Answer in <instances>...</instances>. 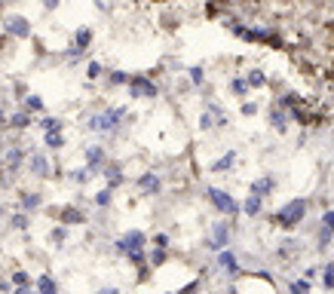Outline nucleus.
I'll use <instances>...</instances> for the list:
<instances>
[{
    "instance_id": "22",
    "label": "nucleus",
    "mask_w": 334,
    "mask_h": 294,
    "mask_svg": "<svg viewBox=\"0 0 334 294\" xmlns=\"http://www.w3.org/2000/svg\"><path fill=\"white\" fill-rule=\"evenodd\" d=\"M104 178H107V184H110V187H117V184H123V175H120V166H107V169H104Z\"/></svg>"
},
{
    "instance_id": "19",
    "label": "nucleus",
    "mask_w": 334,
    "mask_h": 294,
    "mask_svg": "<svg viewBox=\"0 0 334 294\" xmlns=\"http://www.w3.org/2000/svg\"><path fill=\"white\" fill-rule=\"evenodd\" d=\"M37 288H40V291H46V294H55V291H58V282H55L52 276H46V273H43V276L37 279Z\"/></svg>"
},
{
    "instance_id": "2",
    "label": "nucleus",
    "mask_w": 334,
    "mask_h": 294,
    "mask_svg": "<svg viewBox=\"0 0 334 294\" xmlns=\"http://www.w3.org/2000/svg\"><path fill=\"white\" fill-rule=\"evenodd\" d=\"M123 120H126V107H110V110H104V114L89 117V129H92V132L114 135V132L123 126Z\"/></svg>"
},
{
    "instance_id": "6",
    "label": "nucleus",
    "mask_w": 334,
    "mask_h": 294,
    "mask_svg": "<svg viewBox=\"0 0 334 294\" xmlns=\"http://www.w3.org/2000/svg\"><path fill=\"white\" fill-rule=\"evenodd\" d=\"M6 34H12V37H18V40H28V37H31V21H28L25 15H9V18H6Z\"/></svg>"
},
{
    "instance_id": "35",
    "label": "nucleus",
    "mask_w": 334,
    "mask_h": 294,
    "mask_svg": "<svg viewBox=\"0 0 334 294\" xmlns=\"http://www.w3.org/2000/svg\"><path fill=\"white\" fill-rule=\"evenodd\" d=\"M233 92L242 95V92H246V83H242V80H233Z\"/></svg>"
},
{
    "instance_id": "8",
    "label": "nucleus",
    "mask_w": 334,
    "mask_h": 294,
    "mask_svg": "<svg viewBox=\"0 0 334 294\" xmlns=\"http://www.w3.org/2000/svg\"><path fill=\"white\" fill-rule=\"evenodd\" d=\"M86 166H89L92 172L104 169V147H98V144H89V147H86Z\"/></svg>"
},
{
    "instance_id": "17",
    "label": "nucleus",
    "mask_w": 334,
    "mask_h": 294,
    "mask_svg": "<svg viewBox=\"0 0 334 294\" xmlns=\"http://www.w3.org/2000/svg\"><path fill=\"white\" fill-rule=\"evenodd\" d=\"M92 175H95V172H92V169H89V166H83V169H74V172H71V181H74V184H80V187H83V184H86V181H89V178H92Z\"/></svg>"
},
{
    "instance_id": "9",
    "label": "nucleus",
    "mask_w": 334,
    "mask_h": 294,
    "mask_svg": "<svg viewBox=\"0 0 334 294\" xmlns=\"http://www.w3.org/2000/svg\"><path fill=\"white\" fill-rule=\"evenodd\" d=\"M28 166H31V172L40 175V178L49 175V160H46L43 153H31V156H28Z\"/></svg>"
},
{
    "instance_id": "5",
    "label": "nucleus",
    "mask_w": 334,
    "mask_h": 294,
    "mask_svg": "<svg viewBox=\"0 0 334 294\" xmlns=\"http://www.w3.org/2000/svg\"><path fill=\"white\" fill-rule=\"evenodd\" d=\"M206 196H209V202L221 212V215H236L239 212V206H236V199L230 196V193H224V190H218V187H206Z\"/></svg>"
},
{
    "instance_id": "34",
    "label": "nucleus",
    "mask_w": 334,
    "mask_h": 294,
    "mask_svg": "<svg viewBox=\"0 0 334 294\" xmlns=\"http://www.w3.org/2000/svg\"><path fill=\"white\" fill-rule=\"evenodd\" d=\"M249 86H264V77H261V71H252V74H249Z\"/></svg>"
},
{
    "instance_id": "27",
    "label": "nucleus",
    "mask_w": 334,
    "mask_h": 294,
    "mask_svg": "<svg viewBox=\"0 0 334 294\" xmlns=\"http://www.w3.org/2000/svg\"><path fill=\"white\" fill-rule=\"evenodd\" d=\"M12 227H15V230H28V215H25V209H21L18 215H12Z\"/></svg>"
},
{
    "instance_id": "36",
    "label": "nucleus",
    "mask_w": 334,
    "mask_h": 294,
    "mask_svg": "<svg viewBox=\"0 0 334 294\" xmlns=\"http://www.w3.org/2000/svg\"><path fill=\"white\" fill-rule=\"evenodd\" d=\"M64 236H68L64 230H52V242H64Z\"/></svg>"
},
{
    "instance_id": "21",
    "label": "nucleus",
    "mask_w": 334,
    "mask_h": 294,
    "mask_svg": "<svg viewBox=\"0 0 334 294\" xmlns=\"http://www.w3.org/2000/svg\"><path fill=\"white\" fill-rule=\"evenodd\" d=\"M61 221H64V224H83V221H86V215H83V212H77V209H64V212H61Z\"/></svg>"
},
{
    "instance_id": "11",
    "label": "nucleus",
    "mask_w": 334,
    "mask_h": 294,
    "mask_svg": "<svg viewBox=\"0 0 334 294\" xmlns=\"http://www.w3.org/2000/svg\"><path fill=\"white\" fill-rule=\"evenodd\" d=\"M31 123H34V117H31V110H28V107L9 117V126H12V129H28Z\"/></svg>"
},
{
    "instance_id": "1",
    "label": "nucleus",
    "mask_w": 334,
    "mask_h": 294,
    "mask_svg": "<svg viewBox=\"0 0 334 294\" xmlns=\"http://www.w3.org/2000/svg\"><path fill=\"white\" fill-rule=\"evenodd\" d=\"M144 245H147V236L144 230H129L117 239V252L126 255L135 267H144Z\"/></svg>"
},
{
    "instance_id": "31",
    "label": "nucleus",
    "mask_w": 334,
    "mask_h": 294,
    "mask_svg": "<svg viewBox=\"0 0 334 294\" xmlns=\"http://www.w3.org/2000/svg\"><path fill=\"white\" fill-rule=\"evenodd\" d=\"M190 80H193V86H203L206 74H203V67H199V64H196V67H190Z\"/></svg>"
},
{
    "instance_id": "15",
    "label": "nucleus",
    "mask_w": 334,
    "mask_h": 294,
    "mask_svg": "<svg viewBox=\"0 0 334 294\" xmlns=\"http://www.w3.org/2000/svg\"><path fill=\"white\" fill-rule=\"evenodd\" d=\"M43 141H46L49 150H61V147H64V135H61V132H46Z\"/></svg>"
},
{
    "instance_id": "32",
    "label": "nucleus",
    "mask_w": 334,
    "mask_h": 294,
    "mask_svg": "<svg viewBox=\"0 0 334 294\" xmlns=\"http://www.w3.org/2000/svg\"><path fill=\"white\" fill-rule=\"evenodd\" d=\"M110 83H114V86H126V83H129V74H123V71H114V74H110Z\"/></svg>"
},
{
    "instance_id": "3",
    "label": "nucleus",
    "mask_w": 334,
    "mask_h": 294,
    "mask_svg": "<svg viewBox=\"0 0 334 294\" xmlns=\"http://www.w3.org/2000/svg\"><path fill=\"white\" fill-rule=\"evenodd\" d=\"M126 89H129V98H157V86H153V80L144 77V74L129 77Z\"/></svg>"
},
{
    "instance_id": "26",
    "label": "nucleus",
    "mask_w": 334,
    "mask_h": 294,
    "mask_svg": "<svg viewBox=\"0 0 334 294\" xmlns=\"http://www.w3.org/2000/svg\"><path fill=\"white\" fill-rule=\"evenodd\" d=\"M89 43H92V31H89V28H83V31H77V46H80V49H86Z\"/></svg>"
},
{
    "instance_id": "38",
    "label": "nucleus",
    "mask_w": 334,
    "mask_h": 294,
    "mask_svg": "<svg viewBox=\"0 0 334 294\" xmlns=\"http://www.w3.org/2000/svg\"><path fill=\"white\" fill-rule=\"evenodd\" d=\"M43 6H46V9H55V6H58V0H43Z\"/></svg>"
},
{
    "instance_id": "7",
    "label": "nucleus",
    "mask_w": 334,
    "mask_h": 294,
    "mask_svg": "<svg viewBox=\"0 0 334 294\" xmlns=\"http://www.w3.org/2000/svg\"><path fill=\"white\" fill-rule=\"evenodd\" d=\"M138 190H141L144 196L160 193V175H157V172H144V175L138 178Z\"/></svg>"
},
{
    "instance_id": "12",
    "label": "nucleus",
    "mask_w": 334,
    "mask_h": 294,
    "mask_svg": "<svg viewBox=\"0 0 334 294\" xmlns=\"http://www.w3.org/2000/svg\"><path fill=\"white\" fill-rule=\"evenodd\" d=\"M218 264L233 276V273H239V264H236V255L233 252H221V258H218Z\"/></svg>"
},
{
    "instance_id": "24",
    "label": "nucleus",
    "mask_w": 334,
    "mask_h": 294,
    "mask_svg": "<svg viewBox=\"0 0 334 294\" xmlns=\"http://www.w3.org/2000/svg\"><path fill=\"white\" fill-rule=\"evenodd\" d=\"M270 190H273V178H261L252 184V193H270Z\"/></svg>"
},
{
    "instance_id": "25",
    "label": "nucleus",
    "mask_w": 334,
    "mask_h": 294,
    "mask_svg": "<svg viewBox=\"0 0 334 294\" xmlns=\"http://www.w3.org/2000/svg\"><path fill=\"white\" fill-rule=\"evenodd\" d=\"M25 107H28L31 114H40V110H43V101H40V95H28V98H25Z\"/></svg>"
},
{
    "instance_id": "4",
    "label": "nucleus",
    "mask_w": 334,
    "mask_h": 294,
    "mask_svg": "<svg viewBox=\"0 0 334 294\" xmlns=\"http://www.w3.org/2000/svg\"><path fill=\"white\" fill-rule=\"evenodd\" d=\"M304 212H307V202H304V199H295V202H288L285 209H279V212L273 215V221L282 224V227H295V224L304 218Z\"/></svg>"
},
{
    "instance_id": "23",
    "label": "nucleus",
    "mask_w": 334,
    "mask_h": 294,
    "mask_svg": "<svg viewBox=\"0 0 334 294\" xmlns=\"http://www.w3.org/2000/svg\"><path fill=\"white\" fill-rule=\"evenodd\" d=\"M261 212V193H252L246 199V215H258Z\"/></svg>"
},
{
    "instance_id": "30",
    "label": "nucleus",
    "mask_w": 334,
    "mask_h": 294,
    "mask_svg": "<svg viewBox=\"0 0 334 294\" xmlns=\"http://www.w3.org/2000/svg\"><path fill=\"white\" fill-rule=\"evenodd\" d=\"M86 77H89V80H98V77H101V64H98V61H89Z\"/></svg>"
},
{
    "instance_id": "28",
    "label": "nucleus",
    "mask_w": 334,
    "mask_h": 294,
    "mask_svg": "<svg viewBox=\"0 0 334 294\" xmlns=\"http://www.w3.org/2000/svg\"><path fill=\"white\" fill-rule=\"evenodd\" d=\"M150 261H153V267H160V264L166 261V245H153V255H150Z\"/></svg>"
},
{
    "instance_id": "10",
    "label": "nucleus",
    "mask_w": 334,
    "mask_h": 294,
    "mask_svg": "<svg viewBox=\"0 0 334 294\" xmlns=\"http://www.w3.org/2000/svg\"><path fill=\"white\" fill-rule=\"evenodd\" d=\"M227 242H230V230H227V224H215V239L209 242V248L218 252V248H224Z\"/></svg>"
},
{
    "instance_id": "40",
    "label": "nucleus",
    "mask_w": 334,
    "mask_h": 294,
    "mask_svg": "<svg viewBox=\"0 0 334 294\" xmlns=\"http://www.w3.org/2000/svg\"><path fill=\"white\" fill-rule=\"evenodd\" d=\"M0 215H3V209H0Z\"/></svg>"
},
{
    "instance_id": "20",
    "label": "nucleus",
    "mask_w": 334,
    "mask_h": 294,
    "mask_svg": "<svg viewBox=\"0 0 334 294\" xmlns=\"http://www.w3.org/2000/svg\"><path fill=\"white\" fill-rule=\"evenodd\" d=\"M40 126H43V132H61V129H64V123H61L58 117H43Z\"/></svg>"
},
{
    "instance_id": "13",
    "label": "nucleus",
    "mask_w": 334,
    "mask_h": 294,
    "mask_svg": "<svg viewBox=\"0 0 334 294\" xmlns=\"http://www.w3.org/2000/svg\"><path fill=\"white\" fill-rule=\"evenodd\" d=\"M233 163H236V153L230 150V153H224L218 163H212V172H230V166H233Z\"/></svg>"
},
{
    "instance_id": "33",
    "label": "nucleus",
    "mask_w": 334,
    "mask_h": 294,
    "mask_svg": "<svg viewBox=\"0 0 334 294\" xmlns=\"http://www.w3.org/2000/svg\"><path fill=\"white\" fill-rule=\"evenodd\" d=\"M270 123H273V126H276V129H279V132H282V129H285V117H282V114H279V110H273V114H270Z\"/></svg>"
},
{
    "instance_id": "29",
    "label": "nucleus",
    "mask_w": 334,
    "mask_h": 294,
    "mask_svg": "<svg viewBox=\"0 0 334 294\" xmlns=\"http://www.w3.org/2000/svg\"><path fill=\"white\" fill-rule=\"evenodd\" d=\"M28 282H31V276H28L25 270H15V273H12V285H18V288H25Z\"/></svg>"
},
{
    "instance_id": "37",
    "label": "nucleus",
    "mask_w": 334,
    "mask_h": 294,
    "mask_svg": "<svg viewBox=\"0 0 334 294\" xmlns=\"http://www.w3.org/2000/svg\"><path fill=\"white\" fill-rule=\"evenodd\" d=\"M153 242H157V245H169V236H166V233H157Z\"/></svg>"
},
{
    "instance_id": "14",
    "label": "nucleus",
    "mask_w": 334,
    "mask_h": 294,
    "mask_svg": "<svg viewBox=\"0 0 334 294\" xmlns=\"http://www.w3.org/2000/svg\"><path fill=\"white\" fill-rule=\"evenodd\" d=\"M40 206H43L40 193H21V209H25V212H34V209H40Z\"/></svg>"
},
{
    "instance_id": "18",
    "label": "nucleus",
    "mask_w": 334,
    "mask_h": 294,
    "mask_svg": "<svg viewBox=\"0 0 334 294\" xmlns=\"http://www.w3.org/2000/svg\"><path fill=\"white\" fill-rule=\"evenodd\" d=\"M110 202H114V187L107 184L104 190H98V193H95V206H101V209H107Z\"/></svg>"
},
{
    "instance_id": "16",
    "label": "nucleus",
    "mask_w": 334,
    "mask_h": 294,
    "mask_svg": "<svg viewBox=\"0 0 334 294\" xmlns=\"http://www.w3.org/2000/svg\"><path fill=\"white\" fill-rule=\"evenodd\" d=\"M21 156H25V153H21V147H9V150H6V169H12V172H15V169H18V163H21Z\"/></svg>"
},
{
    "instance_id": "39",
    "label": "nucleus",
    "mask_w": 334,
    "mask_h": 294,
    "mask_svg": "<svg viewBox=\"0 0 334 294\" xmlns=\"http://www.w3.org/2000/svg\"><path fill=\"white\" fill-rule=\"evenodd\" d=\"M325 224H328V227L334 230V212H328V215H325Z\"/></svg>"
}]
</instances>
